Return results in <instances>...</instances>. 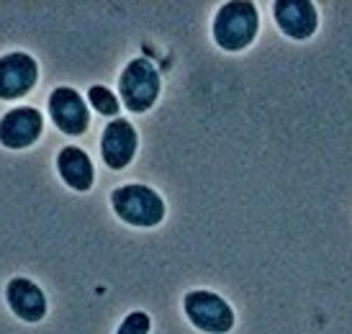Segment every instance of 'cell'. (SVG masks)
<instances>
[{
  "instance_id": "10",
  "label": "cell",
  "mask_w": 352,
  "mask_h": 334,
  "mask_svg": "<svg viewBox=\"0 0 352 334\" xmlns=\"http://www.w3.org/2000/svg\"><path fill=\"white\" fill-rule=\"evenodd\" d=\"M6 301H8L10 311L29 324H36L47 316V296L41 293L39 285L29 278H13L6 285Z\"/></svg>"
},
{
  "instance_id": "5",
  "label": "cell",
  "mask_w": 352,
  "mask_h": 334,
  "mask_svg": "<svg viewBox=\"0 0 352 334\" xmlns=\"http://www.w3.org/2000/svg\"><path fill=\"white\" fill-rule=\"evenodd\" d=\"M47 109H50V116L54 121V126L67 134V137H82L90 126V111L85 98L80 96L75 88H62L52 90L50 100H47Z\"/></svg>"
},
{
  "instance_id": "9",
  "label": "cell",
  "mask_w": 352,
  "mask_h": 334,
  "mask_svg": "<svg viewBox=\"0 0 352 334\" xmlns=\"http://www.w3.org/2000/svg\"><path fill=\"white\" fill-rule=\"evenodd\" d=\"M273 16L285 36L296 41L311 39L319 26V10L311 0H275Z\"/></svg>"
},
{
  "instance_id": "4",
  "label": "cell",
  "mask_w": 352,
  "mask_h": 334,
  "mask_svg": "<svg viewBox=\"0 0 352 334\" xmlns=\"http://www.w3.org/2000/svg\"><path fill=\"white\" fill-rule=\"evenodd\" d=\"M188 322L206 334H226L234 326V311L221 296L211 291H190L183 298Z\"/></svg>"
},
{
  "instance_id": "12",
  "label": "cell",
  "mask_w": 352,
  "mask_h": 334,
  "mask_svg": "<svg viewBox=\"0 0 352 334\" xmlns=\"http://www.w3.org/2000/svg\"><path fill=\"white\" fill-rule=\"evenodd\" d=\"M88 103L98 111L100 116H116L121 111V100L111 88L106 85H90L88 88Z\"/></svg>"
},
{
  "instance_id": "3",
  "label": "cell",
  "mask_w": 352,
  "mask_h": 334,
  "mask_svg": "<svg viewBox=\"0 0 352 334\" xmlns=\"http://www.w3.org/2000/svg\"><path fill=\"white\" fill-rule=\"evenodd\" d=\"M160 98V72L147 57L131 59L118 78V100L131 113H144Z\"/></svg>"
},
{
  "instance_id": "8",
  "label": "cell",
  "mask_w": 352,
  "mask_h": 334,
  "mask_svg": "<svg viewBox=\"0 0 352 334\" xmlns=\"http://www.w3.org/2000/svg\"><path fill=\"white\" fill-rule=\"evenodd\" d=\"M44 131V116L31 106H19L0 118V144L8 149L31 147Z\"/></svg>"
},
{
  "instance_id": "7",
  "label": "cell",
  "mask_w": 352,
  "mask_h": 334,
  "mask_svg": "<svg viewBox=\"0 0 352 334\" xmlns=\"http://www.w3.org/2000/svg\"><path fill=\"white\" fill-rule=\"evenodd\" d=\"M139 147L137 129L131 126L129 118H113L100 137V157L111 170H124L134 159Z\"/></svg>"
},
{
  "instance_id": "1",
  "label": "cell",
  "mask_w": 352,
  "mask_h": 334,
  "mask_svg": "<svg viewBox=\"0 0 352 334\" xmlns=\"http://www.w3.org/2000/svg\"><path fill=\"white\" fill-rule=\"evenodd\" d=\"M260 31V10L250 0L224 3L214 16V41L224 52H242Z\"/></svg>"
},
{
  "instance_id": "2",
  "label": "cell",
  "mask_w": 352,
  "mask_h": 334,
  "mask_svg": "<svg viewBox=\"0 0 352 334\" xmlns=\"http://www.w3.org/2000/svg\"><path fill=\"white\" fill-rule=\"evenodd\" d=\"M111 206H113L121 221L139 226V229L157 226L165 219V201L160 198L157 190H152L149 186H142V183L116 188L111 193Z\"/></svg>"
},
{
  "instance_id": "6",
  "label": "cell",
  "mask_w": 352,
  "mask_h": 334,
  "mask_svg": "<svg viewBox=\"0 0 352 334\" xmlns=\"http://www.w3.org/2000/svg\"><path fill=\"white\" fill-rule=\"evenodd\" d=\"M39 80V65L26 52H10L0 57V100L23 98Z\"/></svg>"
},
{
  "instance_id": "13",
  "label": "cell",
  "mask_w": 352,
  "mask_h": 334,
  "mask_svg": "<svg viewBox=\"0 0 352 334\" xmlns=\"http://www.w3.org/2000/svg\"><path fill=\"white\" fill-rule=\"evenodd\" d=\"M149 329H152V319H149L144 311H131V314H126V319L121 322L116 334H149Z\"/></svg>"
},
{
  "instance_id": "11",
  "label": "cell",
  "mask_w": 352,
  "mask_h": 334,
  "mask_svg": "<svg viewBox=\"0 0 352 334\" xmlns=\"http://www.w3.org/2000/svg\"><path fill=\"white\" fill-rule=\"evenodd\" d=\"M57 172L72 190L85 193L96 183V170L90 157L80 147H62L57 155Z\"/></svg>"
}]
</instances>
